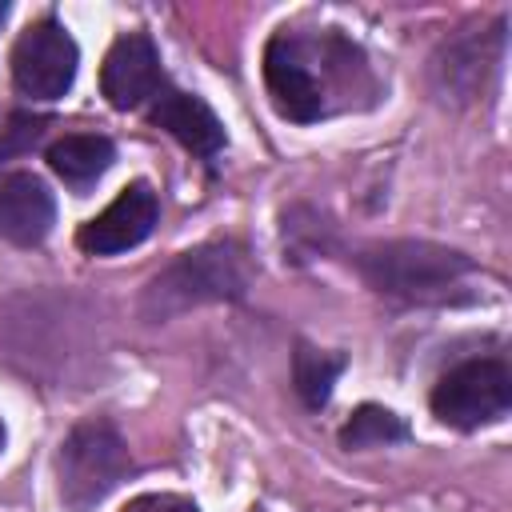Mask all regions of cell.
<instances>
[{
    "instance_id": "obj_6",
    "label": "cell",
    "mask_w": 512,
    "mask_h": 512,
    "mask_svg": "<svg viewBox=\"0 0 512 512\" xmlns=\"http://www.w3.org/2000/svg\"><path fill=\"white\" fill-rule=\"evenodd\" d=\"M80 48L56 16L32 20L12 44V84L28 100H60L76 84Z\"/></svg>"
},
{
    "instance_id": "obj_16",
    "label": "cell",
    "mask_w": 512,
    "mask_h": 512,
    "mask_svg": "<svg viewBox=\"0 0 512 512\" xmlns=\"http://www.w3.org/2000/svg\"><path fill=\"white\" fill-rule=\"evenodd\" d=\"M124 512H200V504L180 496V492H144Z\"/></svg>"
},
{
    "instance_id": "obj_14",
    "label": "cell",
    "mask_w": 512,
    "mask_h": 512,
    "mask_svg": "<svg viewBox=\"0 0 512 512\" xmlns=\"http://www.w3.org/2000/svg\"><path fill=\"white\" fill-rule=\"evenodd\" d=\"M332 220L312 208V204H292L280 212V244H284V260L292 264H304V260H316L332 248Z\"/></svg>"
},
{
    "instance_id": "obj_1",
    "label": "cell",
    "mask_w": 512,
    "mask_h": 512,
    "mask_svg": "<svg viewBox=\"0 0 512 512\" xmlns=\"http://www.w3.org/2000/svg\"><path fill=\"white\" fill-rule=\"evenodd\" d=\"M264 88L272 108L292 124H316L348 108H368L380 80L364 48L336 28L276 32L264 44Z\"/></svg>"
},
{
    "instance_id": "obj_19",
    "label": "cell",
    "mask_w": 512,
    "mask_h": 512,
    "mask_svg": "<svg viewBox=\"0 0 512 512\" xmlns=\"http://www.w3.org/2000/svg\"><path fill=\"white\" fill-rule=\"evenodd\" d=\"M252 512H264V508H252Z\"/></svg>"
},
{
    "instance_id": "obj_5",
    "label": "cell",
    "mask_w": 512,
    "mask_h": 512,
    "mask_svg": "<svg viewBox=\"0 0 512 512\" xmlns=\"http://www.w3.org/2000/svg\"><path fill=\"white\" fill-rule=\"evenodd\" d=\"M428 404H432V416L448 428H460V432L488 428L504 420L512 408V372L500 356L460 360L436 380Z\"/></svg>"
},
{
    "instance_id": "obj_7",
    "label": "cell",
    "mask_w": 512,
    "mask_h": 512,
    "mask_svg": "<svg viewBox=\"0 0 512 512\" xmlns=\"http://www.w3.org/2000/svg\"><path fill=\"white\" fill-rule=\"evenodd\" d=\"M504 28L508 20L496 16L492 28H464L432 52L428 76H432V92L444 104H472L476 96L488 92V80L504 60Z\"/></svg>"
},
{
    "instance_id": "obj_11",
    "label": "cell",
    "mask_w": 512,
    "mask_h": 512,
    "mask_svg": "<svg viewBox=\"0 0 512 512\" xmlns=\"http://www.w3.org/2000/svg\"><path fill=\"white\" fill-rule=\"evenodd\" d=\"M56 224V196L32 172H12L0 184V240L16 248H36Z\"/></svg>"
},
{
    "instance_id": "obj_8",
    "label": "cell",
    "mask_w": 512,
    "mask_h": 512,
    "mask_svg": "<svg viewBox=\"0 0 512 512\" xmlns=\"http://www.w3.org/2000/svg\"><path fill=\"white\" fill-rule=\"evenodd\" d=\"M160 220V196L148 180H132L128 188H120V196L96 212L92 220L80 224L76 232V248L88 256H120L136 244H144L152 236Z\"/></svg>"
},
{
    "instance_id": "obj_13",
    "label": "cell",
    "mask_w": 512,
    "mask_h": 512,
    "mask_svg": "<svg viewBox=\"0 0 512 512\" xmlns=\"http://www.w3.org/2000/svg\"><path fill=\"white\" fill-rule=\"evenodd\" d=\"M344 368H348L344 352H324V348H312V344L300 340L296 352H292V388L304 400V408L320 412L332 400V388H336Z\"/></svg>"
},
{
    "instance_id": "obj_17",
    "label": "cell",
    "mask_w": 512,
    "mask_h": 512,
    "mask_svg": "<svg viewBox=\"0 0 512 512\" xmlns=\"http://www.w3.org/2000/svg\"><path fill=\"white\" fill-rule=\"evenodd\" d=\"M4 444H8V428H4V420H0V452H4Z\"/></svg>"
},
{
    "instance_id": "obj_2",
    "label": "cell",
    "mask_w": 512,
    "mask_h": 512,
    "mask_svg": "<svg viewBox=\"0 0 512 512\" xmlns=\"http://www.w3.org/2000/svg\"><path fill=\"white\" fill-rule=\"evenodd\" d=\"M352 268L360 280L396 304H420V308H444L472 300L468 280L476 276V260L460 248L436 244V240H372L356 248Z\"/></svg>"
},
{
    "instance_id": "obj_3",
    "label": "cell",
    "mask_w": 512,
    "mask_h": 512,
    "mask_svg": "<svg viewBox=\"0 0 512 512\" xmlns=\"http://www.w3.org/2000/svg\"><path fill=\"white\" fill-rule=\"evenodd\" d=\"M252 288V260L236 240H208L168 260L140 292V320L164 324L204 304L244 300Z\"/></svg>"
},
{
    "instance_id": "obj_12",
    "label": "cell",
    "mask_w": 512,
    "mask_h": 512,
    "mask_svg": "<svg viewBox=\"0 0 512 512\" xmlns=\"http://www.w3.org/2000/svg\"><path fill=\"white\" fill-rule=\"evenodd\" d=\"M44 160H48V168H52L68 188L84 192L88 184H96V180L112 168L116 144H112L108 136H100V132H68V136H60V140L48 144Z\"/></svg>"
},
{
    "instance_id": "obj_18",
    "label": "cell",
    "mask_w": 512,
    "mask_h": 512,
    "mask_svg": "<svg viewBox=\"0 0 512 512\" xmlns=\"http://www.w3.org/2000/svg\"><path fill=\"white\" fill-rule=\"evenodd\" d=\"M4 16H8V4H4V0H0V24H4Z\"/></svg>"
},
{
    "instance_id": "obj_10",
    "label": "cell",
    "mask_w": 512,
    "mask_h": 512,
    "mask_svg": "<svg viewBox=\"0 0 512 512\" xmlns=\"http://www.w3.org/2000/svg\"><path fill=\"white\" fill-rule=\"evenodd\" d=\"M144 112H148V120H152L156 128H164L172 140H180L188 152H196V156H204V160H212V156L224 152V144H228V132H224L220 116H216L200 96L180 92L176 84H164V92H160Z\"/></svg>"
},
{
    "instance_id": "obj_9",
    "label": "cell",
    "mask_w": 512,
    "mask_h": 512,
    "mask_svg": "<svg viewBox=\"0 0 512 512\" xmlns=\"http://www.w3.org/2000/svg\"><path fill=\"white\" fill-rule=\"evenodd\" d=\"M164 84H168V76H164L160 52H156V44H152L148 32L120 36L108 48L104 64H100V92L120 112L148 108L164 92Z\"/></svg>"
},
{
    "instance_id": "obj_4",
    "label": "cell",
    "mask_w": 512,
    "mask_h": 512,
    "mask_svg": "<svg viewBox=\"0 0 512 512\" xmlns=\"http://www.w3.org/2000/svg\"><path fill=\"white\" fill-rule=\"evenodd\" d=\"M132 472V452L104 416L80 420L56 448V492L68 512H96Z\"/></svg>"
},
{
    "instance_id": "obj_15",
    "label": "cell",
    "mask_w": 512,
    "mask_h": 512,
    "mask_svg": "<svg viewBox=\"0 0 512 512\" xmlns=\"http://www.w3.org/2000/svg\"><path fill=\"white\" fill-rule=\"evenodd\" d=\"M412 428L384 404H360L344 424H340V448L348 452H364V448H388L408 440Z\"/></svg>"
}]
</instances>
